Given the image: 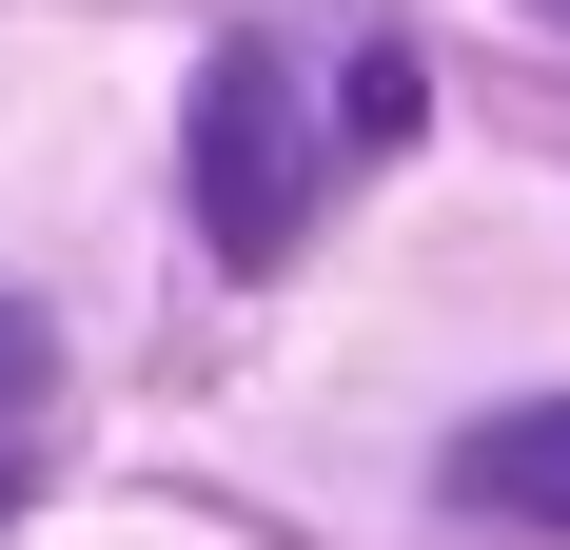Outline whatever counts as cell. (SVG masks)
Returning <instances> with one entry per match:
<instances>
[{
	"label": "cell",
	"instance_id": "277c9868",
	"mask_svg": "<svg viewBox=\"0 0 570 550\" xmlns=\"http://www.w3.org/2000/svg\"><path fill=\"white\" fill-rule=\"evenodd\" d=\"M0 511H20V492H0Z\"/></svg>",
	"mask_w": 570,
	"mask_h": 550
},
{
	"label": "cell",
	"instance_id": "6da1fadb",
	"mask_svg": "<svg viewBox=\"0 0 570 550\" xmlns=\"http://www.w3.org/2000/svg\"><path fill=\"white\" fill-rule=\"evenodd\" d=\"M413 99H433L413 40H276V20L217 40V79H197V236H217L236 275L295 256V236L413 138Z\"/></svg>",
	"mask_w": 570,
	"mask_h": 550
},
{
	"label": "cell",
	"instance_id": "7a4b0ae2",
	"mask_svg": "<svg viewBox=\"0 0 570 550\" xmlns=\"http://www.w3.org/2000/svg\"><path fill=\"white\" fill-rule=\"evenodd\" d=\"M472 511H512V531H570V393H531V413H492V433L453 452Z\"/></svg>",
	"mask_w": 570,
	"mask_h": 550
},
{
	"label": "cell",
	"instance_id": "3957f363",
	"mask_svg": "<svg viewBox=\"0 0 570 550\" xmlns=\"http://www.w3.org/2000/svg\"><path fill=\"white\" fill-rule=\"evenodd\" d=\"M40 393H59V334L20 315V295H0V433H20V413H40Z\"/></svg>",
	"mask_w": 570,
	"mask_h": 550
}]
</instances>
